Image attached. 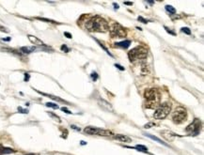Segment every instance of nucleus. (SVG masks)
Returning a JSON list of instances; mask_svg holds the SVG:
<instances>
[{
    "instance_id": "nucleus-27",
    "label": "nucleus",
    "mask_w": 204,
    "mask_h": 155,
    "mask_svg": "<svg viewBox=\"0 0 204 155\" xmlns=\"http://www.w3.org/2000/svg\"><path fill=\"white\" fill-rule=\"evenodd\" d=\"M138 21H140V22H142L143 24H147V23L149 22L148 20H146V19H144V18H143V17H142V16H139V17H138Z\"/></svg>"
},
{
    "instance_id": "nucleus-15",
    "label": "nucleus",
    "mask_w": 204,
    "mask_h": 155,
    "mask_svg": "<svg viewBox=\"0 0 204 155\" xmlns=\"http://www.w3.org/2000/svg\"><path fill=\"white\" fill-rule=\"evenodd\" d=\"M38 93H40V94H41V95H44V96H47V97H49V98H51V99H53V100H56V101H57V102H67L66 101H64V100H62V99H60V98H58V97H56V96H53V95H49V94H46V93H44V92H40V91H39V90H36Z\"/></svg>"
},
{
    "instance_id": "nucleus-8",
    "label": "nucleus",
    "mask_w": 204,
    "mask_h": 155,
    "mask_svg": "<svg viewBox=\"0 0 204 155\" xmlns=\"http://www.w3.org/2000/svg\"><path fill=\"white\" fill-rule=\"evenodd\" d=\"M84 132L87 134H91V135H103V136H108L111 135L112 132H110L108 130H104V129H100V128H96V127H92V126H89L84 129Z\"/></svg>"
},
{
    "instance_id": "nucleus-6",
    "label": "nucleus",
    "mask_w": 204,
    "mask_h": 155,
    "mask_svg": "<svg viewBox=\"0 0 204 155\" xmlns=\"http://www.w3.org/2000/svg\"><path fill=\"white\" fill-rule=\"evenodd\" d=\"M127 35L125 28L120 24H114L110 28V36L112 38H124Z\"/></svg>"
},
{
    "instance_id": "nucleus-29",
    "label": "nucleus",
    "mask_w": 204,
    "mask_h": 155,
    "mask_svg": "<svg viewBox=\"0 0 204 155\" xmlns=\"http://www.w3.org/2000/svg\"><path fill=\"white\" fill-rule=\"evenodd\" d=\"M152 126H155V123H154V122H150V123H148V124H146L145 126H144V128L149 129V128H151Z\"/></svg>"
},
{
    "instance_id": "nucleus-22",
    "label": "nucleus",
    "mask_w": 204,
    "mask_h": 155,
    "mask_svg": "<svg viewBox=\"0 0 204 155\" xmlns=\"http://www.w3.org/2000/svg\"><path fill=\"white\" fill-rule=\"evenodd\" d=\"M90 75H91V79H92L93 81H94V82L97 81V79H98V74H97V73L93 72Z\"/></svg>"
},
{
    "instance_id": "nucleus-40",
    "label": "nucleus",
    "mask_w": 204,
    "mask_h": 155,
    "mask_svg": "<svg viewBox=\"0 0 204 155\" xmlns=\"http://www.w3.org/2000/svg\"><path fill=\"white\" fill-rule=\"evenodd\" d=\"M25 155H39V154H35V153H28V154H25Z\"/></svg>"
},
{
    "instance_id": "nucleus-30",
    "label": "nucleus",
    "mask_w": 204,
    "mask_h": 155,
    "mask_svg": "<svg viewBox=\"0 0 204 155\" xmlns=\"http://www.w3.org/2000/svg\"><path fill=\"white\" fill-rule=\"evenodd\" d=\"M37 19H39V20H40V21H45V22H49V23H57V22H55V21H52V20H48V19H44V18H38Z\"/></svg>"
},
{
    "instance_id": "nucleus-1",
    "label": "nucleus",
    "mask_w": 204,
    "mask_h": 155,
    "mask_svg": "<svg viewBox=\"0 0 204 155\" xmlns=\"http://www.w3.org/2000/svg\"><path fill=\"white\" fill-rule=\"evenodd\" d=\"M86 28L89 32H106L109 29L108 23L101 16H94L86 23Z\"/></svg>"
},
{
    "instance_id": "nucleus-26",
    "label": "nucleus",
    "mask_w": 204,
    "mask_h": 155,
    "mask_svg": "<svg viewBox=\"0 0 204 155\" xmlns=\"http://www.w3.org/2000/svg\"><path fill=\"white\" fill-rule=\"evenodd\" d=\"M60 49H61V51H64L65 53H68V52L70 51V49L68 48V47H67V46H66L65 44H63V45H62V46L60 47Z\"/></svg>"
},
{
    "instance_id": "nucleus-36",
    "label": "nucleus",
    "mask_w": 204,
    "mask_h": 155,
    "mask_svg": "<svg viewBox=\"0 0 204 155\" xmlns=\"http://www.w3.org/2000/svg\"><path fill=\"white\" fill-rule=\"evenodd\" d=\"M124 5H127V6H132V5H133V2H127V1H124Z\"/></svg>"
},
{
    "instance_id": "nucleus-33",
    "label": "nucleus",
    "mask_w": 204,
    "mask_h": 155,
    "mask_svg": "<svg viewBox=\"0 0 204 155\" xmlns=\"http://www.w3.org/2000/svg\"><path fill=\"white\" fill-rule=\"evenodd\" d=\"M29 74L28 73H24V82H28L29 80Z\"/></svg>"
},
{
    "instance_id": "nucleus-7",
    "label": "nucleus",
    "mask_w": 204,
    "mask_h": 155,
    "mask_svg": "<svg viewBox=\"0 0 204 155\" xmlns=\"http://www.w3.org/2000/svg\"><path fill=\"white\" fill-rule=\"evenodd\" d=\"M201 129V121L199 118H195L193 120V122L191 124H189L185 129V132L189 134L190 135H198L200 132Z\"/></svg>"
},
{
    "instance_id": "nucleus-17",
    "label": "nucleus",
    "mask_w": 204,
    "mask_h": 155,
    "mask_svg": "<svg viewBox=\"0 0 204 155\" xmlns=\"http://www.w3.org/2000/svg\"><path fill=\"white\" fill-rule=\"evenodd\" d=\"M166 11L169 13V14H175L176 13V10L170 5H167L166 6Z\"/></svg>"
},
{
    "instance_id": "nucleus-18",
    "label": "nucleus",
    "mask_w": 204,
    "mask_h": 155,
    "mask_svg": "<svg viewBox=\"0 0 204 155\" xmlns=\"http://www.w3.org/2000/svg\"><path fill=\"white\" fill-rule=\"evenodd\" d=\"M141 73H142L143 75H145V74H147V73H149V67H148V65H146V64H142V67H141Z\"/></svg>"
},
{
    "instance_id": "nucleus-34",
    "label": "nucleus",
    "mask_w": 204,
    "mask_h": 155,
    "mask_svg": "<svg viewBox=\"0 0 204 155\" xmlns=\"http://www.w3.org/2000/svg\"><path fill=\"white\" fill-rule=\"evenodd\" d=\"M0 31H3L5 33H8V30L6 27H1V25H0Z\"/></svg>"
},
{
    "instance_id": "nucleus-23",
    "label": "nucleus",
    "mask_w": 204,
    "mask_h": 155,
    "mask_svg": "<svg viewBox=\"0 0 204 155\" xmlns=\"http://www.w3.org/2000/svg\"><path fill=\"white\" fill-rule=\"evenodd\" d=\"M48 114H49V116H50V117H52V118H56L58 122H60V118H59V117H58V116H57V115H55V114H53V113H51V112H48Z\"/></svg>"
},
{
    "instance_id": "nucleus-37",
    "label": "nucleus",
    "mask_w": 204,
    "mask_h": 155,
    "mask_svg": "<svg viewBox=\"0 0 204 155\" xmlns=\"http://www.w3.org/2000/svg\"><path fill=\"white\" fill-rule=\"evenodd\" d=\"M72 128L74 129V130H76V131H80V128H77V127L74 126V125H72Z\"/></svg>"
},
{
    "instance_id": "nucleus-5",
    "label": "nucleus",
    "mask_w": 204,
    "mask_h": 155,
    "mask_svg": "<svg viewBox=\"0 0 204 155\" xmlns=\"http://www.w3.org/2000/svg\"><path fill=\"white\" fill-rule=\"evenodd\" d=\"M187 118V112L183 107H177L173 114H172V120L175 124H181L183 121H185Z\"/></svg>"
},
{
    "instance_id": "nucleus-3",
    "label": "nucleus",
    "mask_w": 204,
    "mask_h": 155,
    "mask_svg": "<svg viewBox=\"0 0 204 155\" xmlns=\"http://www.w3.org/2000/svg\"><path fill=\"white\" fill-rule=\"evenodd\" d=\"M148 56V50L142 46H137L133 48L128 53V57L130 61L134 62L138 60H143L145 59Z\"/></svg>"
},
{
    "instance_id": "nucleus-14",
    "label": "nucleus",
    "mask_w": 204,
    "mask_h": 155,
    "mask_svg": "<svg viewBox=\"0 0 204 155\" xmlns=\"http://www.w3.org/2000/svg\"><path fill=\"white\" fill-rule=\"evenodd\" d=\"M35 50H36V47H34V46H32V47L24 46V47H21V49H20V51L24 54H30V53H32V52H34Z\"/></svg>"
},
{
    "instance_id": "nucleus-19",
    "label": "nucleus",
    "mask_w": 204,
    "mask_h": 155,
    "mask_svg": "<svg viewBox=\"0 0 204 155\" xmlns=\"http://www.w3.org/2000/svg\"><path fill=\"white\" fill-rule=\"evenodd\" d=\"M96 41H97V44H99V45H100V46H101L102 48H103V49H104V50H105V51L106 52V54H107V55H109L110 57H113L112 54H111V53H110V52H109V51L107 50V48H106V47H105V45H104L103 44H102V42H101V41H99L98 40H96Z\"/></svg>"
},
{
    "instance_id": "nucleus-39",
    "label": "nucleus",
    "mask_w": 204,
    "mask_h": 155,
    "mask_svg": "<svg viewBox=\"0 0 204 155\" xmlns=\"http://www.w3.org/2000/svg\"><path fill=\"white\" fill-rule=\"evenodd\" d=\"M113 5H114V8H116V10H118V4H116V3H114Z\"/></svg>"
},
{
    "instance_id": "nucleus-16",
    "label": "nucleus",
    "mask_w": 204,
    "mask_h": 155,
    "mask_svg": "<svg viewBox=\"0 0 204 155\" xmlns=\"http://www.w3.org/2000/svg\"><path fill=\"white\" fill-rule=\"evenodd\" d=\"M146 136H148V137H150V138H151L152 140H155V141H157L158 143H160V144H163V145H165V146H167L165 142H163L161 139H159L158 137H156V136H154V135H151V134H145Z\"/></svg>"
},
{
    "instance_id": "nucleus-32",
    "label": "nucleus",
    "mask_w": 204,
    "mask_h": 155,
    "mask_svg": "<svg viewBox=\"0 0 204 155\" xmlns=\"http://www.w3.org/2000/svg\"><path fill=\"white\" fill-rule=\"evenodd\" d=\"M115 67L118 68V70H121V71H124V68H123L122 66H121L120 64H115Z\"/></svg>"
},
{
    "instance_id": "nucleus-38",
    "label": "nucleus",
    "mask_w": 204,
    "mask_h": 155,
    "mask_svg": "<svg viewBox=\"0 0 204 155\" xmlns=\"http://www.w3.org/2000/svg\"><path fill=\"white\" fill-rule=\"evenodd\" d=\"M2 40H4V41H10L11 40V38L8 37V38H5V39H2Z\"/></svg>"
},
{
    "instance_id": "nucleus-13",
    "label": "nucleus",
    "mask_w": 204,
    "mask_h": 155,
    "mask_svg": "<svg viewBox=\"0 0 204 155\" xmlns=\"http://www.w3.org/2000/svg\"><path fill=\"white\" fill-rule=\"evenodd\" d=\"M15 152L14 150L11 149V148H5L2 145H0V155H4V154H10V153H13Z\"/></svg>"
},
{
    "instance_id": "nucleus-28",
    "label": "nucleus",
    "mask_w": 204,
    "mask_h": 155,
    "mask_svg": "<svg viewBox=\"0 0 204 155\" xmlns=\"http://www.w3.org/2000/svg\"><path fill=\"white\" fill-rule=\"evenodd\" d=\"M165 29H166V31L167 32V33H169V34H171V35H173V36H175L176 35V33L174 32V31H172V30H170L168 27H165Z\"/></svg>"
},
{
    "instance_id": "nucleus-35",
    "label": "nucleus",
    "mask_w": 204,
    "mask_h": 155,
    "mask_svg": "<svg viewBox=\"0 0 204 155\" xmlns=\"http://www.w3.org/2000/svg\"><path fill=\"white\" fill-rule=\"evenodd\" d=\"M64 35L68 38V39H72V34H70L69 32H65Z\"/></svg>"
},
{
    "instance_id": "nucleus-20",
    "label": "nucleus",
    "mask_w": 204,
    "mask_h": 155,
    "mask_svg": "<svg viewBox=\"0 0 204 155\" xmlns=\"http://www.w3.org/2000/svg\"><path fill=\"white\" fill-rule=\"evenodd\" d=\"M134 149H137L138 150L143 151V152H147V151H148V149L145 147V146H142V145H138V146H135Z\"/></svg>"
},
{
    "instance_id": "nucleus-31",
    "label": "nucleus",
    "mask_w": 204,
    "mask_h": 155,
    "mask_svg": "<svg viewBox=\"0 0 204 155\" xmlns=\"http://www.w3.org/2000/svg\"><path fill=\"white\" fill-rule=\"evenodd\" d=\"M61 110H62V111H64L66 114H72V112H71L70 110H68L66 107H62V108H61Z\"/></svg>"
},
{
    "instance_id": "nucleus-11",
    "label": "nucleus",
    "mask_w": 204,
    "mask_h": 155,
    "mask_svg": "<svg viewBox=\"0 0 204 155\" xmlns=\"http://www.w3.org/2000/svg\"><path fill=\"white\" fill-rule=\"evenodd\" d=\"M113 137H114V139L120 140L121 142H132V139L130 137L127 135H124V134H117V135H114Z\"/></svg>"
},
{
    "instance_id": "nucleus-24",
    "label": "nucleus",
    "mask_w": 204,
    "mask_h": 155,
    "mask_svg": "<svg viewBox=\"0 0 204 155\" xmlns=\"http://www.w3.org/2000/svg\"><path fill=\"white\" fill-rule=\"evenodd\" d=\"M182 31L183 33H185V34H187V35H190V34H191V30L188 27H183L182 28Z\"/></svg>"
},
{
    "instance_id": "nucleus-4",
    "label": "nucleus",
    "mask_w": 204,
    "mask_h": 155,
    "mask_svg": "<svg viewBox=\"0 0 204 155\" xmlns=\"http://www.w3.org/2000/svg\"><path fill=\"white\" fill-rule=\"evenodd\" d=\"M170 110H171L170 103L164 102L157 107L156 111L154 114V117L155 119H164L167 117V115L169 114Z\"/></svg>"
},
{
    "instance_id": "nucleus-41",
    "label": "nucleus",
    "mask_w": 204,
    "mask_h": 155,
    "mask_svg": "<svg viewBox=\"0 0 204 155\" xmlns=\"http://www.w3.org/2000/svg\"><path fill=\"white\" fill-rule=\"evenodd\" d=\"M148 3H149V4H151V5H152V4H154V1H148Z\"/></svg>"
},
{
    "instance_id": "nucleus-25",
    "label": "nucleus",
    "mask_w": 204,
    "mask_h": 155,
    "mask_svg": "<svg viewBox=\"0 0 204 155\" xmlns=\"http://www.w3.org/2000/svg\"><path fill=\"white\" fill-rule=\"evenodd\" d=\"M18 111L20 112V113H23V114H28V109H23L22 107H18Z\"/></svg>"
},
{
    "instance_id": "nucleus-10",
    "label": "nucleus",
    "mask_w": 204,
    "mask_h": 155,
    "mask_svg": "<svg viewBox=\"0 0 204 155\" xmlns=\"http://www.w3.org/2000/svg\"><path fill=\"white\" fill-rule=\"evenodd\" d=\"M28 38L30 40L31 44H36V45H39V46H45V44H44V42H42L40 39H38L37 37H35V36L28 35Z\"/></svg>"
},
{
    "instance_id": "nucleus-2",
    "label": "nucleus",
    "mask_w": 204,
    "mask_h": 155,
    "mask_svg": "<svg viewBox=\"0 0 204 155\" xmlns=\"http://www.w3.org/2000/svg\"><path fill=\"white\" fill-rule=\"evenodd\" d=\"M144 97L146 99V107L149 109H154L159 106L160 95L155 89H150L144 92Z\"/></svg>"
},
{
    "instance_id": "nucleus-21",
    "label": "nucleus",
    "mask_w": 204,
    "mask_h": 155,
    "mask_svg": "<svg viewBox=\"0 0 204 155\" xmlns=\"http://www.w3.org/2000/svg\"><path fill=\"white\" fill-rule=\"evenodd\" d=\"M45 105H46V106L51 107V108H54V109H57L58 108V105H56V103H53V102H46Z\"/></svg>"
},
{
    "instance_id": "nucleus-9",
    "label": "nucleus",
    "mask_w": 204,
    "mask_h": 155,
    "mask_svg": "<svg viewBox=\"0 0 204 155\" xmlns=\"http://www.w3.org/2000/svg\"><path fill=\"white\" fill-rule=\"evenodd\" d=\"M99 105H100V106L101 107H103L105 110H106V111H113V107H112V105H110V103L108 102H106V101H105V100H99Z\"/></svg>"
},
{
    "instance_id": "nucleus-12",
    "label": "nucleus",
    "mask_w": 204,
    "mask_h": 155,
    "mask_svg": "<svg viewBox=\"0 0 204 155\" xmlns=\"http://www.w3.org/2000/svg\"><path fill=\"white\" fill-rule=\"evenodd\" d=\"M116 47H121V48H123V49H127L130 44H131V40H123V41H121V42H116L115 44Z\"/></svg>"
}]
</instances>
